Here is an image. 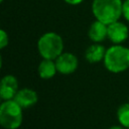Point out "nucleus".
I'll list each match as a JSON object with an SVG mask.
<instances>
[{
	"mask_svg": "<svg viewBox=\"0 0 129 129\" xmlns=\"http://www.w3.org/2000/svg\"><path fill=\"white\" fill-rule=\"evenodd\" d=\"M128 129H129V128H128Z\"/></svg>",
	"mask_w": 129,
	"mask_h": 129,
	"instance_id": "a211bd4d",
	"label": "nucleus"
},
{
	"mask_svg": "<svg viewBox=\"0 0 129 129\" xmlns=\"http://www.w3.org/2000/svg\"><path fill=\"white\" fill-rule=\"evenodd\" d=\"M117 119L120 125L129 128V103L122 104L117 110Z\"/></svg>",
	"mask_w": 129,
	"mask_h": 129,
	"instance_id": "f8f14e48",
	"label": "nucleus"
},
{
	"mask_svg": "<svg viewBox=\"0 0 129 129\" xmlns=\"http://www.w3.org/2000/svg\"><path fill=\"white\" fill-rule=\"evenodd\" d=\"M22 109H27L34 106L38 101L37 93L29 88H23L18 90L13 99Z\"/></svg>",
	"mask_w": 129,
	"mask_h": 129,
	"instance_id": "6e6552de",
	"label": "nucleus"
},
{
	"mask_svg": "<svg viewBox=\"0 0 129 129\" xmlns=\"http://www.w3.org/2000/svg\"><path fill=\"white\" fill-rule=\"evenodd\" d=\"M128 37L129 29L125 23L118 20L108 25V38L114 44H121Z\"/></svg>",
	"mask_w": 129,
	"mask_h": 129,
	"instance_id": "423d86ee",
	"label": "nucleus"
},
{
	"mask_svg": "<svg viewBox=\"0 0 129 129\" xmlns=\"http://www.w3.org/2000/svg\"><path fill=\"white\" fill-rule=\"evenodd\" d=\"M108 129H126L125 127H123L122 125H113L111 127H109Z\"/></svg>",
	"mask_w": 129,
	"mask_h": 129,
	"instance_id": "dca6fc26",
	"label": "nucleus"
},
{
	"mask_svg": "<svg viewBox=\"0 0 129 129\" xmlns=\"http://www.w3.org/2000/svg\"><path fill=\"white\" fill-rule=\"evenodd\" d=\"M92 12L94 17L109 25L118 21L123 16V1L122 0H93Z\"/></svg>",
	"mask_w": 129,
	"mask_h": 129,
	"instance_id": "f257e3e1",
	"label": "nucleus"
},
{
	"mask_svg": "<svg viewBox=\"0 0 129 129\" xmlns=\"http://www.w3.org/2000/svg\"><path fill=\"white\" fill-rule=\"evenodd\" d=\"M8 42H9L8 33L4 29H0V48L3 49L4 47H6L8 45Z\"/></svg>",
	"mask_w": 129,
	"mask_h": 129,
	"instance_id": "ddd939ff",
	"label": "nucleus"
},
{
	"mask_svg": "<svg viewBox=\"0 0 129 129\" xmlns=\"http://www.w3.org/2000/svg\"><path fill=\"white\" fill-rule=\"evenodd\" d=\"M0 2H3V0H0Z\"/></svg>",
	"mask_w": 129,
	"mask_h": 129,
	"instance_id": "f3484780",
	"label": "nucleus"
},
{
	"mask_svg": "<svg viewBox=\"0 0 129 129\" xmlns=\"http://www.w3.org/2000/svg\"><path fill=\"white\" fill-rule=\"evenodd\" d=\"M18 92V81L13 75H6L1 79L0 98L3 101L13 100Z\"/></svg>",
	"mask_w": 129,
	"mask_h": 129,
	"instance_id": "0eeeda50",
	"label": "nucleus"
},
{
	"mask_svg": "<svg viewBox=\"0 0 129 129\" xmlns=\"http://www.w3.org/2000/svg\"><path fill=\"white\" fill-rule=\"evenodd\" d=\"M23 121V109L14 101L6 100L0 105V124L4 129H18Z\"/></svg>",
	"mask_w": 129,
	"mask_h": 129,
	"instance_id": "20e7f679",
	"label": "nucleus"
},
{
	"mask_svg": "<svg viewBox=\"0 0 129 129\" xmlns=\"http://www.w3.org/2000/svg\"><path fill=\"white\" fill-rule=\"evenodd\" d=\"M103 62L110 73L120 74L127 71L129 69V47L113 44L107 48Z\"/></svg>",
	"mask_w": 129,
	"mask_h": 129,
	"instance_id": "f03ea898",
	"label": "nucleus"
},
{
	"mask_svg": "<svg viewBox=\"0 0 129 129\" xmlns=\"http://www.w3.org/2000/svg\"><path fill=\"white\" fill-rule=\"evenodd\" d=\"M37 50L42 58L55 60L63 52L62 37L53 31L43 33L37 40Z\"/></svg>",
	"mask_w": 129,
	"mask_h": 129,
	"instance_id": "7ed1b4c3",
	"label": "nucleus"
},
{
	"mask_svg": "<svg viewBox=\"0 0 129 129\" xmlns=\"http://www.w3.org/2000/svg\"><path fill=\"white\" fill-rule=\"evenodd\" d=\"M123 16L129 22V0L123 1Z\"/></svg>",
	"mask_w": 129,
	"mask_h": 129,
	"instance_id": "4468645a",
	"label": "nucleus"
},
{
	"mask_svg": "<svg viewBox=\"0 0 129 129\" xmlns=\"http://www.w3.org/2000/svg\"><path fill=\"white\" fill-rule=\"evenodd\" d=\"M55 64L57 72L62 75H71L76 72L79 66L78 57L72 53L63 51L60 55H58L55 59Z\"/></svg>",
	"mask_w": 129,
	"mask_h": 129,
	"instance_id": "39448f33",
	"label": "nucleus"
},
{
	"mask_svg": "<svg viewBox=\"0 0 129 129\" xmlns=\"http://www.w3.org/2000/svg\"><path fill=\"white\" fill-rule=\"evenodd\" d=\"M57 72L55 60L53 59H47V58H42V60L39 62L38 68H37V73L40 79L43 80H49L52 79Z\"/></svg>",
	"mask_w": 129,
	"mask_h": 129,
	"instance_id": "9b49d317",
	"label": "nucleus"
},
{
	"mask_svg": "<svg viewBox=\"0 0 129 129\" xmlns=\"http://www.w3.org/2000/svg\"><path fill=\"white\" fill-rule=\"evenodd\" d=\"M106 48L104 45L100 43H93L91 44L85 51V58L90 63H97L104 60Z\"/></svg>",
	"mask_w": 129,
	"mask_h": 129,
	"instance_id": "9d476101",
	"label": "nucleus"
},
{
	"mask_svg": "<svg viewBox=\"0 0 129 129\" xmlns=\"http://www.w3.org/2000/svg\"><path fill=\"white\" fill-rule=\"evenodd\" d=\"M66 3H68V4H70V5H79V4H81L84 0H63Z\"/></svg>",
	"mask_w": 129,
	"mask_h": 129,
	"instance_id": "2eb2a0df",
	"label": "nucleus"
},
{
	"mask_svg": "<svg viewBox=\"0 0 129 129\" xmlns=\"http://www.w3.org/2000/svg\"><path fill=\"white\" fill-rule=\"evenodd\" d=\"M88 35L93 42L100 43L108 37V25L96 19L90 25L88 30Z\"/></svg>",
	"mask_w": 129,
	"mask_h": 129,
	"instance_id": "1a4fd4ad",
	"label": "nucleus"
}]
</instances>
